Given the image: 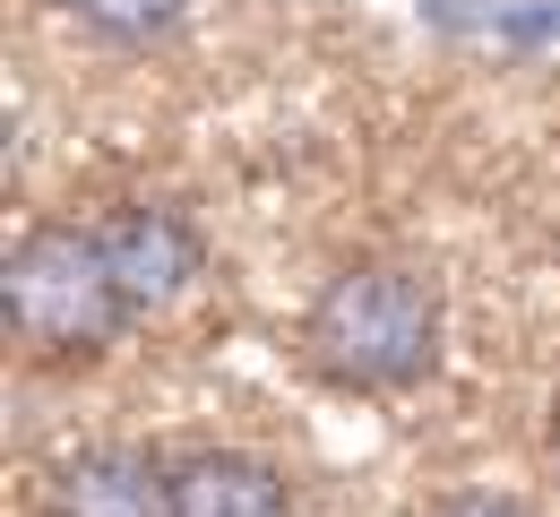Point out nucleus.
<instances>
[{
  "label": "nucleus",
  "instance_id": "obj_1",
  "mask_svg": "<svg viewBox=\"0 0 560 517\" xmlns=\"http://www.w3.org/2000/svg\"><path fill=\"white\" fill-rule=\"evenodd\" d=\"M440 277L415 259H353L302 310V363L346 397H397L422 388L440 363Z\"/></svg>",
  "mask_w": 560,
  "mask_h": 517
},
{
  "label": "nucleus",
  "instance_id": "obj_2",
  "mask_svg": "<svg viewBox=\"0 0 560 517\" xmlns=\"http://www.w3.org/2000/svg\"><path fill=\"white\" fill-rule=\"evenodd\" d=\"M130 319H139V310L121 294L95 224L44 216V224H26V233L9 242V259H0V328H9V345H18L26 363H44V371L104 363Z\"/></svg>",
  "mask_w": 560,
  "mask_h": 517
},
{
  "label": "nucleus",
  "instance_id": "obj_3",
  "mask_svg": "<svg viewBox=\"0 0 560 517\" xmlns=\"http://www.w3.org/2000/svg\"><path fill=\"white\" fill-rule=\"evenodd\" d=\"M95 242H104V259H113V277H121V294H130L139 319L173 310V302L208 277L199 224L182 216V208H164V199H121L113 216H95Z\"/></svg>",
  "mask_w": 560,
  "mask_h": 517
},
{
  "label": "nucleus",
  "instance_id": "obj_4",
  "mask_svg": "<svg viewBox=\"0 0 560 517\" xmlns=\"http://www.w3.org/2000/svg\"><path fill=\"white\" fill-rule=\"evenodd\" d=\"M164 474H173V457H155V448L95 440L44 474L35 517H164Z\"/></svg>",
  "mask_w": 560,
  "mask_h": 517
},
{
  "label": "nucleus",
  "instance_id": "obj_5",
  "mask_svg": "<svg viewBox=\"0 0 560 517\" xmlns=\"http://www.w3.org/2000/svg\"><path fill=\"white\" fill-rule=\"evenodd\" d=\"M164 517H293V492L259 448H182L164 474Z\"/></svg>",
  "mask_w": 560,
  "mask_h": 517
},
{
  "label": "nucleus",
  "instance_id": "obj_6",
  "mask_svg": "<svg viewBox=\"0 0 560 517\" xmlns=\"http://www.w3.org/2000/svg\"><path fill=\"white\" fill-rule=\"evenodd\" d=\"M70 26H86L95 44H164L199 0H52Z\"/></svg>",
  "mask_w": 560,
  "mask_h": 517
},
{
  "label": "nucleus",
  "instance_id": "obj_7",
  "mask_svg": "<svg viewBox=\"0 0 560 517\" xmlns=\"http://www.w3.org/2000/svg\"><path fill=\"white\" fill-rule=\"evenodd\" d=\"M431 517H535V509L509 492H448V501H431Z\"/></svg>",
  "mask_w": 560,
  "mask_h": 517
},
{
  "label": "nucleus",
  "instance_id": "obj_8",
  "mask_svg": "<svg viewBox=\"0 0 560 517\" xmlns=\"http://www.w3.org/2000/svg\"><path fill=\"white\" fill-rule=\"evenodd\" d=\"M552 474H560V423H552Z\"/></svg>",
  "mask_w": 560,
  "mask_h": 517
}]
</instances>
